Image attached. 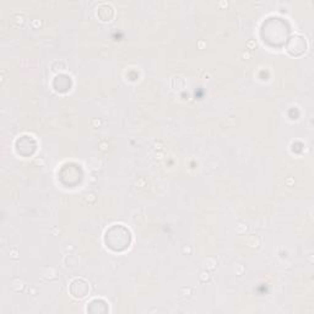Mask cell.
I'll use <instances>...</instances> for the list:
<instances>
[{
  "instance_id": "obj_1",
  "label": "cell",
  "mask_w": 314,
  "mask_h": 314,
  "mask_svg": "<svg viewBox=\"0 0 314 314\" xmlns=\"http://www.w3.org/2000/svg\"><path fill=\"white\" fill-rule=\"evenodd\" d=\"M286 51L290 55L293 57H299L307 51V41L305 38L301 34H293L288 38L287 44H286Z\"/></svg>"
},
{
  "instance_id": "obj_2",
  "label": "cell",
  "mask_w": 314,
  "mask_h": 314,
  "mask_svg": "<svg viewBox=\"0 0 314 314\" xmlns=\"http://www.w3.org/2000/svg\"><path fill=\"white\" fill-rule=\"evenodd\" d=\"M69 291L74 298L81 299L89 295L90 285L85 279H74L69 285Z\"/></svg>"
},
{
  "instance_id": "obj_3",
  "label": "cell",
  "mask_w": 314,
  "mask_h": 314,
  "mask_svg": "<svg viewBox=\"0 0 314 314\" xmlns=\"http://www.w3.org/2000/svg\"><path fill=\"white\" fill-rule=\"evenodd\" d=\"M96 16L101 21H110L114 17V8L108 3H102L96 8Z\"/></svg>"
},
{
  "instance_id": "obj_4",
  "label": "cell",
  "mask_w": 314,
  "mask_h": 314,
  "mask_svg": "<svg viewBox=\"0 0 314 314\" xmlns=\"http://www.w3.org/2000/svg\"><path fill=\"white\" fill-rule=\"evenodd\" d=\"M171 86L177 90V91H180L185 87V81L182 76H173L172 80H171Z\"/></svg>"
},
{
  "instance_id": "obj_5",
  "label": "cell",
  "mask_w": 314,
  "mask_h": 314,
  "mask_svg": "<svg viewBox=\"0 0 314 314\" xmlns=\"http://www.w3.org/2000/svg\"><path fill=\"white\" fill-rule=\"evenodd\" d=\"M66 68H68V63H66L64 59L55 60V61H53L52 65H51V69H52L53 71H64Z\"/></svg>"
},
{
  "instance_id": "obj_6",
  "label": "cell",
  "mask_w": 314,
  "mask_h": 314,
  "mask_svg": "<svg viewBox=\"0 0 314 314\" xmlns=\"http://www.w3.org/2000/svg\"><path fill=\"white\" fill-rule=\"evenodd\" d=\"M64 264H65L66 267H75L78 264V258L72 255V254H68L64 258Z\"/></svg>"
},
{
  "instance_id": "obj_7",
  "label": "cell",
  "mask_w": 314,
  "mask_h": 314,
  "mask_svg": "<svg viewBox=\"0 0 314 314\" xmlns=\"http://www.w3.org/2000/svg\"><path fill=\"white\" fill-rule=\"evenodd\" d=\"M57 77L59 78V81H60V87L58 89V91L57 92H60V93H64V92H68L70 89H71V86H69V85H64V80H66V75H64V74H59V75H57Z\"/></svg>"
},
{
  "instance_id": "obj_8",
  "label": "cell",
  "mask_w": 314,
  "mask_h": 314,
  "mask_svg": "<svg viewBox=\"0 0 314 314\" xmlns=\"http://www.w3.org/2000/svg\"><path fill=\"white\" fill-rule=\"evenodd\" d=\"M203 264H204V267H205V269H209V270H212V269L216 267V260L212 259V258L205 259V260L203 261Z\"/></svg>"
},
{
  "instance_id": "obj_9",
  "label": "cell",
  "mask_w": 314,
  "mask_h": 314,
  "mask_svg": "<svg viewBox=\"0 0 314 314\" xmlns=\"http://www.w3.org/2000/svg\"><path fill=\"white\" fill-rule=\"evenodd\" d=\"M199 280L201 281V282H208L209 280H210V274L205 270V271H201L200 274H199Z\"/></svg>"
},
{
  "instance_id": "obj_10",
  "label": "cell",
  "mask_w": 314,
  "mask_h": 314,
  "mask_svg": "<svg viewBox=\"0 0 314 314\" xmlns=\"http://www.w3.org/2000/svg\"><path fill=\"white\" fill-rule=\"evenodd\" d=\"M14 19H16L15 22H16L17 25H22L23 21H25V16H23L22 14H16V15H14Z\"/></svg>"
},
{
  "instance_id": "obj_11",
  "label": "cell",
  "mask_w": 314,
  "mask_h": 314,
  "mask_svg": "<svg viewBox=\"0 0 314 314\" xmlns=\"http://www.w3.org/2000/svg\"><path fill=\"white\" fill-rule=\"evenodd\" d=\"M85 200H86L87 203L92 204V203H95V200H96V196H95V194H87V195L85 196Z\"/></svg>"
},
{
  "instance_id": "obj_12",
  "label": "cell",
  "mask_w": 314,
  "mask_h": 314,
  "mask_svg": "<svg viewBox=\"0 0 314 314\" xmlns=\"http://www.w3.org/2000/svg\"><path fill=\"white\" fill-rule=\"evenodd\" d=\"M41 23H42V22L39 21V20H33V21H32L33 27H38V26H41Z\"/></svg>"
},
{
  "instance_id": "obj_13",
  "label": "cell",
  "mask_w": 314,
  "mask_h": 314,
  "mask_svg": "<svg viewBox=\"0 0 314 314\" xmlns=\"http://www.w3.org/2000/svg\"><path fill=\"white\" fill-rule=\"evenodd\" d=\"M69 250L74 252V250H75V247H74V246H70V247H65V252H69Z\"/></svg>"
},
{
  "instance_id": "obj_14",
  "label": "cell",
  "mask_w": 314,
  "mask_h": 314,
  "mask_svg": "<svg viewBox=\"0 0 314 314\" xmlns=\"http://www.w3.org/2000/svg\"><path fill=\"white\" fill-rule=\"evenodd\" d=\"M183 252H184V253H189V254H190V253H191V248L188 246V247H185V248L183 249Z\"/></svg>"
},
{
  "instance_id": "obj_15",
  "label": "cell",
  "mask_w": 314,
  "mask_h": 314,
  "mask_svg": "<svg viewBox=\"0 0 314 314\" xmlns=\"http://www.w3.org/2000/svg\"><path fill=\"white\" fill-rule=\"evenodd\" d=\"M218 5L225 8V6H227V2H220V3H218Z\"/></svg>"
},
{
  "instance_id": "obj_16",
  "label": "cell",
  "mask_w": 314,
  "mask_h": 314,
  "mask_svg": "<svg viewBox=\"0 0 314 314\" xmlns=\"http://www.w3.org/2000/svg\"><path fill=\"white\" fill-rule=\"evenodd\" d=\"M92 124H97L98 127L101 125V120H97V119H95V120H92Z\"/></svg>"
}]
</instances>
